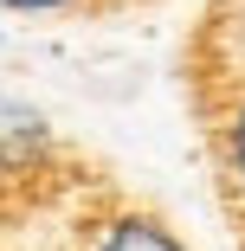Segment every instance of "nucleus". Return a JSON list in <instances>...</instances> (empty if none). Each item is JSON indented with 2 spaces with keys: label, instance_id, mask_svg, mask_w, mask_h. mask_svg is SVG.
Instances as JSON below:
<instances>
[{
  "label": "nucleus",
  "instance_id": "1",
  "mask_svg": "<svg viewBox=\"0 0 245 251\" xmlns=\"http://www.w3.org/2000/svg\"><path fill=\"white\" fill-rule=\"evenodd\" d=\"M0 251H187V238L45 123L0 116Z\"/></svg>",
  "mask_w": 245,
  "mask_h": 251
},
{
  "label": "nucleus",
  "instance_id": "3",
  "mask_svg": "<svg viewBox=\"0 0 245 251\" xmlns=\"http://www.w3.org/2000/svg\"><path fill=\"white\" fill-rule=\"evenodd\" d=\"M0 7H13V13H84L97 0H0Z\"/></svg>",
  "mask_w": 245,
  "mask_h": 251
},
{
  "label": "nucleus",
  "instance_id": "2",
  "mask_svg": "<svg viewBox=\"0 0 245 251\" xmlns=\"http://www.w3.org/2000/svg\"><path fill=\"white\" fill-rule=\"evenodd\" d=\"M193 116L213 161V187L232 213V232L245 245V0H213L200 32H193Z\"/></svg>",
  "mask_w": 245,
  "mask_h": 251
}]
</instances>
